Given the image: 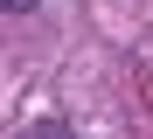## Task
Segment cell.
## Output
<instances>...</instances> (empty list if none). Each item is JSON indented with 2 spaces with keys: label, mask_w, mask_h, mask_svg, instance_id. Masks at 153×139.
<instances>
[{
  "label": "cell",
  "mask_w": 153,
  "mask_h": 139,
  "mask_svg": "<svg viewBox=\"0 0 153 139\" xmlns=\"http://www.w3.org/2000/svg\"><path fill=\"white\" fill-rule=\"evenodd\" d=\"M21 139H76V132H70L63 118H35V125H28V132H21Z\"/></svg>",
  "instance_id": "6da1fadb"
},
{
  "label": "cell",
  "mask_w": 153,
  "mask_h": 139,
  "mask_svg": "<svg viewBox=\"0 0 153 139\" xmlns=\"http://www.w3.org/2000/svg\"><path fill=\"white\" fill-rule=\"evenodd\" d=\"M0 7H14V14H28V7H42V0H0Z\"/></svg>",
  "instance_id": "7a4b0ae2"
}]
</instances>
